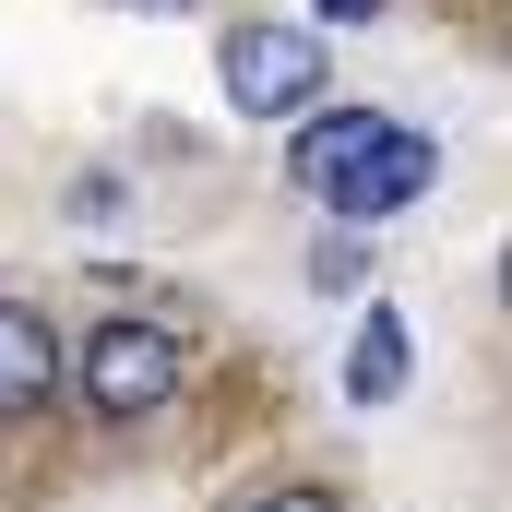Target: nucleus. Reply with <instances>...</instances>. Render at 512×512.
<instances>
[{
    "label": "nucleus",
    "mask_w": 512,
    "mask_h": 512,
    "mask_svg": "<svg viewBox=\"0 0 512 512\" xmlns=\"http://www.w3.org/2000/svg\"><path fill=\"white\" fill-rule=\"evenodd\" d=\"M179 370H191V358H179V334H167V322H143V310H108V322L60 358V382L84 393V417H96V429H143V417L179 393Z\"/></svg>",
    "instance_id": "obj_1"
},
{
    "label": "nucleus",
    "mask_w": 512,
    "mask_h": 512,
    "mask_svg": "<svg viewBox=\"0 0 512 512\" xmlns=\"http://www.w3.org/2000/svg\"><path fill=\"white\" fill-rule=\"evenodd\" d=\"M370 131H382V108H298V143H286V179H298V191L322 203V191L346 179V155H358Z\"/></svg>",
    "instance_id": "obj_6"
},
{
    "label": "nucleus",
    "mask_w": 512,
    "mask_h": 512,
    "mask_svg": "<svg viewBox=\"0 0 512 512\" xmlns=\"http://www.w3.org/2000/svg\"><path fill=\"white\" fill-rule=\"evenodd\" d=\"M215 84H227L239 120H298V108H322V36L310 24H227Z\"/></svg>",
    "instance_id": "obj_2"
},
{
    "label": "nucleus",
    "mask_w": 512,
    "mask_h": 512,
    "mask_svg": "<svg viewBox=\"0 0 512 512\" xmlns=\"http://www.w3.org/2000/svg\"><path fill=\"white\" fill-rule=\"evenodd\" d=\"M405 370H417V334L393 298H358V358H346V405H405Z\"/></svg>",
    "instance_id": "obj_5"
},
{
    "label": "nucleus",
    "mask_w": 512,
    "mask_h": 512,
    "mask_svg": "<svg viewBox=\"0 0 512 512\" xmlns=\"http://www.w3.org/2000/svg\"><path fill=\"white\" fill-rule=\"evenodd\" d=\"M60 405V334L36 298H0V417H48Z\"/></svg>",
    "instance_id": "obj_4"
},
{
    "label": "nucleus",
    "mask_w": 512,
    "mask_h": 512,
    "mask_svg": "<svg viewBox=\"0 0 512 512\" xmlns=\"http://www.w3.org/2000/svg\"><path fill=\"white\" fill-rule=\"evenodd\" d=\"M251 512H346V501H334V489H322V477H286V489H262Z\"/></svg>",
    "instance_id": "obj_8"
},
{
    "label": "nucleus",
    "mask_w": 512,
    "mask_h": 512,
    "mask_svg": "<svg viewBox=\"0 0 512 512\" xmlns=\"http://www.w3.org/2000/svg\"><path fill=\"white\" fill-rule=\"evenodd\" d=\"M429 179H441V143H429V131H405V120H382L358 155H346V179L322 191V215H334V227H382V215H405Z\"/></svg>",
    "instance_id": "obj_3"
},
{
    "label": "nucleus",
    "mask_w": 512,
    "mask_h": 512,
    "mask_svg": "<svg viewBox=\"0 0 512 512\" xmlns=\"http://www.w3.org/2000/svg\"><path fill=\"white\" fill-rule=\"evenodd\" d=\"M310 286H322V298H358V286H370V227H322V239H310Z\"/></svg>",
    "instance_id": "obj_7"
},
{
    "label": "nucleus",
    "mask_w": 512,
    "mask_h": 512,
    "mask_svg": "<svg viewBox=\"0 0 512 512\" xmlns=\"http://www.w3.org/2000/svg\"><path fill=\"white\" fill-rule=\"evenodd\" d=\"M322 24H382V0H322Z\"/></svg>",
    "instance_id": "obj_9"
},
{
    "label": "nucleus",
    "mask_w": 512,
    "mask_h": 512,
    "mask_svg": "<svg viewBox=\"0 0 512 512\" xmlns=\"http://www.w3.org/2000/svg\"><path fill=\"white\" fill-rule=\"evenodd\" d=\"M108 12H155V24H167V12H191V0H108Z\"/></svg>",
    "instance_id": "obj_10"
}]
</instances>
